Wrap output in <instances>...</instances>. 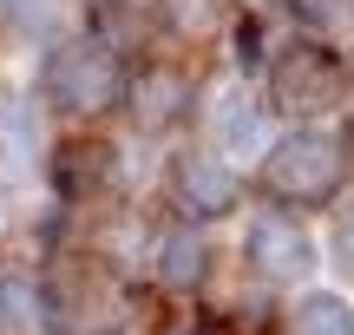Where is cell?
Returning a JSON list of instances; mask_svg holds the SVG:
<instances>
[{"label": "cell", "mask_w": 354, "mask_h": 335, "mask_svg": "<svg viewBox=\"0 0 354 335\" xmlns=\"http://www.w3.org/2000/svg\"><path fill=\"white\" fill-rule=\"evenodd\" d=\"M33 329L39 335H125L131 289L125 270L86 244H46L33 270Z\"/></svg>", "instance_id": "cell-1"}, {"label": "cell", "mask_w": 354, "mask_h": 335, "mask_svg": "<svg viewBox=\"0 0 354 335\" xmlns=\"http://www.w3.org/2000/svg\"><path fill=\"white\" fill-rule=\"evenodd\" d=\"M125 73L131 60L112 53L99 33H66L39 53V73H33V99L46 118L59 125H99L105 112H118L125 99Z\"/></svg>", "instance_id": "cell-2"}, {"label": "cell", "mask_w": 354, "mask_h": 335, "mask_svg": "<svg viewBox=\"0 0 354 335\" xmlns=\"http://www.w3.org/2000/svg\"><path fill=\"white\" fill-rule=\"evenodd\" d=\"M46 191L66 217L112 210L118 191H125V152H118V138H105L92 125H73L66 138H53L46 145Z\"/></svg>", "instance_id": "cell-3"}, {"label": "cell", "mask_w": 354, "mask_h": 335, "mask_svg": "<svg viewBox=\"0 0 354 335\" xmlns=\"http://www.w3.org/2000/svg\"><path fill=\"white\" fill-rule=\"evenodd\" d=\"M348 178V145L322 125H295L263 152L256 184L269 191V204H328Z\"/></svg>", "instance_id": "cell-4"}, {"label": "cell", "mask_w": 354, "mask_h": 335, "mask_svg": "<svg viewBox=\"0 0 354 335\" xmlns=\"http://www.w3.org/2000/svg\"><path fill=\"white\" fill-rule=\"evenodd\" d=\"M263 99H269V112L322 118L348 99V60L328 39H282L263 66Z\"/></svg>", "instance_id": "cell-5"}, {"label": "cell", "mask_w": 354, "mask_h": 335, "mask_svg": "<svg viewBox=\"0 0 354 335\" xmlns=\"http://www.w3.org/2000/svg\"><path fill=\"white\" fill-rule=\"evenodd\" d=\"M243 197V178L216 145H177L165 158V204L177 210L184 224H216L230 217Z\"/></svg>", "instance_id": "cell-6"}, {"label": "cell", "mask_w": 354, "mask_h": 335, "mask_svg": "<svg viewBox=\"0 0 354 335\" xmlns=\"http://www.w3.org/2000/svg\"><path fill=\"white\" fill-rule=\"evenodd\" d=\"M125 118L138 132H151V138H165L190 118V105H197V79H190V66L177 60H138L125 73Z\"/></svg>", "instance_id": "cell-7"}, {"label": "cell", "mask_w": 354, "mask_h": 335, "mask_svg": "<svg viewBox=\"0 0 354 335\" xmlns=\"http://www.w3.org/2000/svg\"><path fill=\"white\" fill-rule=\"evenodd\" d=\"M243 263H250L263 283L295 289L308 270H315V244H308V230L282 204H269V210H256V217L243 224Z\"/></svg>", "instance_id": "cell-8"}, {"label": "cell", "mask_w": 354, "mask_h": 335, "mask_svg": "<svg viewBox=\"0 0 354 335\" xmlns=\"http://www.w3.org/2000/svg\"><path fill=\"white\" fill-rule=\"evenodd\" d=\"M203 276H210V237L197 230V224H165V230H151V283L165 289V296H197Z\"/></svg>", "instance_id": "cell-9"}, {"label": "cell", "mask_w": 354, "mask_h": 335, "mask_svg": "<svg viewBox=\"0 0 354 335\" xmlns=\"http://www.w3.org/2000/svg\"><path fill=\"white\" fill-rule=\"evenodd\" d=\"M203 132H210L203 145H216L223 158L230 152H250V145L269 132V99L256 86H243V79H236V86H216L210 105H203Z\"/></svg>", "instance_id": "cell-10"}, {"label": "cell", "mask_w": 354, "mask_h": 335, "mask_svg": "<svg viewBox=\"0 0 354 335\" xmlns=\"http://www.w3.org/2000/svg\"><path fill=\"white\" fill-rule=\"evenodd\" d=\"M33 165L46 171V145H39V99L0 92V178H26Z\"/></svg>", "instance_id": "cell-11"}, {"label": "cell", "mask_w": 354, "mask_h": 335, "mask_svg": "<svg viewBox=\"0 0 354 335\" xmlns=\"http://www.w3.org/2000/svg\"><path fill=\"white\" fill-rule=\"evenodd\" d=\"M289 329L295 335H354V302L335 296V289H308V296H295Z\"/></svg>", "instance_id": "cell-12"}, {"label": "cell", "mask_w": 354, "mask_h": 335, "mask_svg": "<svg viewBox=\"0 0 354 335\" xmlns=\"http://www.w3.org/2000/svg\"><path fill=\"white\" fill-rule=\"evenodd\" d=\"M282 7L308 39H342L354 26V0H282Z\"/></svg>", "instance_id": "cell-13"}, {"label": "cell", "mask_w": 354, "mask_h": 335, "mask_svg": "<svg viewBox=\"0 0 354 335\" xmlns=\"http://www.w3.org/2000/svg\"><path fill=\"white\" fill-rule=\"evenodd\" d=\"M216 20H223V0H158V33L203 39Z\"/></svg>", "instance_id": "cell-14"}, {"label": "cell", "mask_w": 354, "mask_h": 335, "mask_svg": "<svg viewBox=\"0 0 354 335\" xmlns=\"http://www.w3.org/2000/svg\"><path fill=\"white\" fill-rule=\"evenodd\" d=\"M230 53H236V66H269V26H263V13H236V20H230Z\"/></svg>", "instance_id": "cell-15"}, {"label": "cell", "mask_w": 354, "mask_h": 335, "mask_svg": "<svg viewBox=\"0 0 354 335\" xmlns=\"http://www.w3.org/2000/svg\"><path fill=\"white\" fill-rule=\"evenodd\" d=\"M46 13V0H0V26H33Z\"/></svg>", "instance_id": "cell-16"}, {"label": "cell", "mask_w": 354, "mask_h": 335, "mask_svg": "<svg viewBox=\"0 0 354 335\" xmlns=\"http://www.w3.org/2000/svg\"><path fill=\"white\" fill-rule=\"evenodd\" d=\"M335 257L354 270V197H348V210H342V217H335Z\"/></svg>", "instance_id": "cell-17"}, {"label": "cell", "mask_w": 354, "mask_h": 335, "mask_svg": "<svg viewBox=\"0 0 354 335\" xmlns=\"http://www.w3.org/2000/svg\"><path fill=\"white\" fill-rule=\"evenodd\" d=\"M348 152H354V132H348Z\"/></svg>", "instance_id": "cell-18"}]
</instances>
